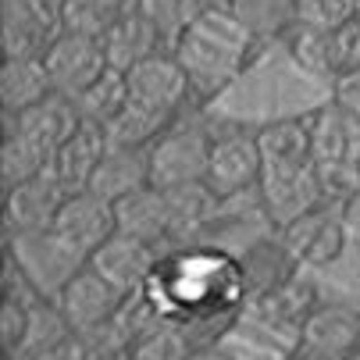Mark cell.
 <instances>
[{
	"mask_svg": "<svg viewBox=\"0 0 360 360\" xmlns=\"http://www.w3.org/2000/svg\"><path fill=\"white\" fill-rule=\"evenodd\" d=\"M257 203H261V214L271 225V232H282L332 200L325 196L318 168H296V172H264L261 186H257Z\"/></svg>",
	"mask_w": 360,
	"mask_h": 360,
	"instance_id": "cell-6",
	"label": "cell"
},
{
	"mask_svg": "<svg viewBox=\"0 0 360 360\" xmlns=\"http://www.w3.org/2000/svg\"><path fill=\"white\" fill-rule=\"evenodd\" d=\"M264 179V158L257 146V132H221L211 146V165H207V186L221 203L257 193Z\"/></svg>",
	"mask_w": 360,
	"mask_h": 360,
	"instance_id": "cell-7",
	"label": "cell"
},
{
	"mask_svg": "<svg viewBox=\"0 0 360 360\" xmlns=\"http://www.w3.org/2000/svg\"><path fill=\"white\" fill-rule=\"evenodd\" d=\"M296 22L311 29H349L356 25V4L353 0H296Z\"/></svg>",
	"mask_w": 360,
	"mask_h": 360,
	"instance_id": "cell-32",
	"label": "cell"
},
{
	"mask_svg": "<svg viewBox=\"0 0 360 360\" xmlns=\"http://www.w3.org/2000/svg\"><path fill=\"white\" fill-rule=\"evenodd\" d=\"M136 8L161 29L168 46H175V39L211 8V0H136Z\"/></svg>",
	"mask_w": 360,
	"mask_h": 360,
	"instance_id": "cell-31",
	"label": "cell"
},
{
	"mask_svg": "<svg viewBox=\"0 0 360 360\" xmlns=\"http://www.w3.org/2000/svg\"><path fill=\"white\" fill-rule=\"evenodd\" d=\"M225 8L253 36V43L285 39L296 25V0H225Z\"/></svg>",
	"mask_w": 360,
	"mask_h": 360,
	"instance_id": "cell-24",
	"label": "cell"
},
{
	"mask_svg": "<svg viewBox=\"0 0 360 360\" xmlns=\"http://www.w3.org/2000/svg\"><path fill=\"white\" fill-rule=\"evenodd\" d=\"M50 168V158L39 150V146H32L18 129H4V146H0V179H4V189H11V186H22V182H29V179H36V175H43Z\"/></svg>",
	"mask_w": 360,
	"mask_h": 360,
	"instance_id": "cell-30",
	"label": "cell"
},
{
	"mask_svg": "<svg viewBox=\"0 0 360 360\" xmlns=\"http://www.w3.org/2000/svg\"><path fill=\"white\" fill-rule=\"evenodd\" d=\"M300 349L314 360H346L360 349V311L349 303L314 307L300 332Z\"/></svg>",
	"mask_w": 360,
	"mask_h": 360,
	"instance_id": "cell-14",
	"label": "cell"
},
{
	"mask_svg": "<svg viewBox=\"0 0 360 360\" xmlns=\"http://www.w3.org/2000/svg\"><path fill=\"white\" fill-rule=\"evenodd\" d=\"M253 36L232 18L229 8H207L179 39H175V58L193 79L196 96L221 93L229 82H236L250 61Z\"/></svg>",
	"mask_w": 360,
	"mask_h": 360,
	"instance_id": "cell-2",
	"label": "cell"
},
{
	"mask_svg": "<svg viewBox=\"0 0 360 360\" xmlns=\"http://www.w3.org/2000/svg\"><path fill=\"white\" fill-rule=\"evenodd\" d=\"M50 232H54L68 250H75L82 261H89V257L118 232L115 203L100 200L89 189L68 193L65 207H61V214H58V221H54V229H50Z\"/></svg>",
	"mask_w": 360,
	"mask_h": 360,
	"instance_id": "cell-12",
	"label": "cell"
},
{
	"mask_svg": "<svg viewBox=\"0 0 360 360\" xmlns=\"http://www.w3.org/2000/svg\"><path fill=\"white\" fill-rule=\"evenodd\" d=\"M257 146L264 158V172H296L314 168V132L311 115L271 118L257 129Z\"/></svg>",
	"mask_w": 360,
	"mask_h": 360,
	"instance_id": "cell-16",
	"label": "cell"
},
{
	"mask_svg": "<svg viewBox=\"0 0 360 360\" xmlns=\"http://www.w3.org/2000/svg\"><path fill=\"white\" fill-rule=\"evenodd\" d=\"M339 207H342V221H346V229H349V239L360 243V189L349 193Z\"/></svg>",
	"mask_w": 360,
	"mask_h": 360,
	"instance_id": "cell-34",
	"label": "cell"
},
{
	"mask_svg": "<svg viewBox=\"0 0 360 360\" xmlns=\"http://www.w3.org/2000/svg\"><path fill=\"white\" fill-rule=\"evenodd\" d=\"M161 261V250L150 246L143 239H132V236H122L115 232L104 246H100L93 257H89V268L104 275L118 292L125 296H139L143 285L150 282L153 268Z\"/></svg>",
	"mask_w": 360,
	"mask_h": 360,
	"instance_id": "cell-13",
	"label": "cell"
},
{
	"mask_svg": "<svg viewBox=\"0 0 360 360\" xmlns=\"http://www.w3.org/2000/svg\"><path fill=\"white\" fill-rule=\"evenodd\" d=\"M356 29H360V22L349 25V29H335V32H328V29H311V25H300V22H296L282 43H285V50H289L292 65H296L303 75L321 79V82L332 86V79H335L339 72H346V68L353 65V58H356Z\"/></svg>",
	"mask_w": 360,
	"mask_h": 360,
	"instance_id": "cell-9",
	"label": "cell"
},
{
	"mask_svg": "<svg viewBox=\"0 0 360 360\" xmlns=\"http://www.w3.org/2000/svg\"><path fill=\"white\" fill-rule=\"evenodd\" d=\"M150 186V150H118L108 146L100 165L89 175V193H96L100 200L118 203L125 196H132L136 189Z\"/></svg>",
	"mask_w": 360,
	"mask_h": 360,
	"instance_id": "cell-21",
	"label": "cell"
},
{
	"mask_svg": "<svg viewBox=\"0 0 360 360\" xmlns=\"http://www.w3.org/2000/svg\"><path fill=\"white\" fill-rule=\"evenodd\" d=\"M278 236L292 250L300 268H328V264H335L342 257V250H346V243H349V229L342 221L339 203H321V207H314L311 214L292 221L289 229H282Z\"/></svg>",
	"mask_w": 360,
	"mask_h": 360,
	"instance_id": "cell-10",
	"label": "cell"
},
{
	"mask_svg": "<svg viewBox=\"0 0 360 360\" xmlns=\"http://www.w3.org/2000/svg\"><path fill=\"white\" fill-rule=\"evenodd\" d=\"M139 296L153 307V314L179 325L186 335L196 325L236 321V314L250 303L239 257L221 246H203V243L161 253L158 268H153ZM218 328L225 332V325Z\"/></svg>",
	"mask_w": 360,
	"mask_h": 360,
	"instance_id": "cell-1",
	"label": "cell"
},
{
	"mask_svg": "<svg viewBox=\"0 0 360 360\" xmlns=\"http://www.w3.org/2000/svg\"><path fill=\"white\" fill-rule=\"evenodd\" d=\"M43 61H46L50 82H54V93L72 96V100L82 89H89L100 75L111 68L100 39L79 36V32H61V29L54 32V39L46 43Z\"/></svg>",
	"mask_w": 360,
	"mask_h": 360,
	"instance_id": "cell-8",
	"label": "cell"
},
{
	"mask_svg": "<svg viewBox=\"0 0 360 360\" xmlns=\"http://www.w3.org/2000/svg\"><path fill=\"white\" fill-rule=\"evenodd\" d=\"M75 108L82 115L86 125H100L104 129L108 122H115L125 108H129V82H125V72H115L108 68L89 89H82L75 96Z\"/></svg>",
	"mask_w": 360,
	"mask_h": 360,
	"instance_id": "cell-29",
	"label": "cell"
},
{
	"mask_svg": "<svg viewBox=\"0 0 360 360\" xmlns=\"http://www.w3.org/2000/svg\"><path fill=\"white\" fill-rule=\"evenodd\" d=\"M136 8V0H58V29L104 39V32Z\"/></svg>",
	"mask_w": 360,
	"mask_h": 360,
	"instance_id": "cell-25",
	"label": "cell"
},
{
	"mask_svg": "<svg viewBox=\"0 0 360 360\" xmlns=\"http://www.w3.org/2000/svg\"><path fill=\"white\" fill-rule=\"evenodd\" d=\"M108 150V139H104V129L100 125H86L54 153V161H50V172L58 175V182L68 189V193H82L89 186V175L93 168L100 165Z\"/></svg>",
	"mask_w": 360,
	"mask_h": 360,
	"instance_id": "cell-22",
	"label": "cell"
},
{
	"mask_svg": "<svg viewBox=\"0 0 360 360\" xmlns=\"http://www.w3.org/2000/svg\"><path fill=\"white\" fill-rule=\"evenodd\" d=\"M214 136L203 125H172L150 146V182L161 189L207 182Z\"/></svg>",
	"mask_w": 360,
	"mask_h": 360,
	"instance_id": "cell-3",
	"label": "cell"
},
{
	"mask_svg": "<svg viewBox=\"0 0 360 360\" xmlns=\"http://www.w3.org/2000/svg\"><path fill=\"white\" fill-rule=\"evenodd\" d=\"M186 360H236V356H232V353H225L218 342H211V346H196Z\"/></svg>",
	"mask_w": 360,
	"mask_h": 360,
	"instance_id": "cell-35",
	"label": "cell"
},
{
	"mask_svg": "<svg viewBox=\"0 0 360 360\" xmlns=\"http://www.w3.org/2000/svg\"><path fill=\"white\" fill-rule=\"evenodd\" d=\"M8 122H11V129H18L32 146H39L50 161H54V153L82 129V115H79V108H75V100L72 96H61V93H54V96H46L43 104H36V108H29L25 115H4Z\"/></svg>",
	"mask_w": 360,
	"mask_h": 360,
	"instance_id": "cell-17",
	"label": "cell"
},
{
	"mask_svg": "<svg viewBox=\"0 0 360 360\" xmlns=\"http://www.w3.org/2000/svg\"><path fill=\"white\" fill-rule=\"evenodd\" d=\"M129 82V100L146 111H158L165 118H179L182 108L196 96L189 72L182 68V61L175 58V50H161V54L146 58L143 65H136L132 72H125Z\"/></svg>",
	"mask_w": 360,
	"mask_h": 360,
	"instance_id": "cell-5",
	"label": "cell"
},
{
	"mask_svg": "<svg viewBox=\"0 0 360 360\" xmlns=\"http://www.w3.org/2000/svg\"><path fill=\"white\" fill-rule=\"evenodd\" d=\"M68 200V189L58 182L54 172H43L22 186L4 189V225L8 236H39L50 232Z\"/></svg>",
	"mask_w": 360,
	"mask_h": 360,
	"instance_id": "cell-11",
	"label": "cell"
},
{
	"mask_svg": "<svg viewBox=\"0 0 360 360\" xmlns=\"http://www.w3.org/2000/svg\"><path fill=\"white\" fill-rule=\"evenodd\" d=\"M104 54H108V65L115 72H132L136 65H143L146 58L161 54V50H172L168 39L161 36V29L153 25L139 8L125 11L108 32H104Z\"/></svg>",
	"mask_w": 360,
	"mask_h": 360,
	"instance_id": "cell-19",
	"label": "cell"
},
{
	"mask_svg": "<svg viewBox=\"0 0 360 360\" xmlns=\"http://www.w3.org/2000/svg\"><path fill=\"white\" fill-rule=\"evenodd\" d=\"M165 193H168V207H172L175 239L196 236V232H203V229H207V225L218 218L221 200L214 196V189H211L207 182L175 186V189H165Z\"/></svg>",
	"mask_w": 360,
	"mask_h": 360,
	"instance_id": "cell-26",
	"label": "cell"
},
{
	"mask_svg": "<svg viewBox=\"0 0 360 360\" xmlns=\"http://www.w3.org/2000/svg\"><path fill=\"white\" fill-rule=\"evenodd\" d=\"M353 4H356V18H360V0H353Z\"/></svg>",
	"mask_w": 360,
	"mask_h": 360,
	"instance_id": "cell-37",
	"label": "cell"
},
{
	"mask_svg": "<svg viewBox=\"0 0 360 360\" xmlns=\"http://www.w3.org/2000/svg\"><path fill=\"white\" fill-rule=\"evenodd\" d=\"M125 292H118L104 275L100 271H93L89 268V261H86V268H79L72 278H68V285L58 292V311L65 314V321H68V328H72V335H93V332H104L108 325H115L118 321V314H122V307H125Z\"/></svg>",
	"mask_w": 360,
	"mask_h": 360,
	"instance_id": "cell-4",
	"label": "cell"
},
{
	"mask_svg": "<svg viewBox=\"0 0 360 360\" xmlns=\"http://www.w3.org/2000/svg\"><path fill=\"white\" fill-rule=\"evenodd\" d=\"M311 132H314V168L339 161L349 153L360 139V122L346 118L335 104H325L321 111L311 115Z\"/></svg>",
	"mask_w": 360,
	"mask_h": 360,
	"instance_id": "cell-28",
	"label": "cell"
},
{
	"mask_svg": "<svg viewBox=\"0 0 360 360\" xmlns=\"http://www.w3.org/2000/svg\"><path fill=\"white\" fill-rule=\"evenodd\" d=\"M239 268H243V282H246V300L250 303L264 300L268 292H275L278 285H285L289 278H296L303 271L278 232L253 239L239 253Z\"/></svg>",
	"mask_w": 360,
	"mask_h": 360,
	"instance_id": "cell-15",
	"label": "cell"
},
{
	"mask_svg": "<svg viewBox=\"0 0 360 360\" xmlns=\"http://www.w3.org/2000/svg\"><path fill=\"white\" fill-rule=\"evenodd\" d=\"M346 360H360V349H353V353H349V356H346Z\"/></svg>",
	"mask_w": 360,
	"mask_h": 360,
	"instance_id": "cell-36",
	"label": "cell"
},
{
	"mask_svg": "<svg viewBox=\"0 0 360 360\" xmlns=\"http://www.w3.org/2000/svg\"><path fill=\"white\" fill-rule=\"evenodd\" d=\"M314 307H318V303H314V282L303 278V271H300L296 278H289L285 285H278V289L268 292L264 300H257L253 311L261 314L271 328L292 332V335L300 339V332H303V325H307V318H311Z\"/></svg>",
	"mask_w": 360,
	"mask_h": 360,
	"instance_id": "cell-23",
	"label": "cell"
},
{
	"mask_svg": "<svg viewBox=\"0 0 360 360\" xmlns=\"http://www.w3.org/2000/svg\"><path fill=\"white\" fill-rule=\"evenodd\" d=\"M115 221H118V232L122 236L143 239V243L158 246V250H161V243H172L175 239L168 193L161 186H153V182L115 203Z\"/></svg>",
	"mask_w": 360,
	"mask_h": 360,
	"instance_id": "cell-18",
	"label": "cell"
},
{
	"mask_svg": "<svg viewBox=\"0 0 360 360\" xmlns=\"http://www.w3.org/2000/svg\"><path fill=\"white\" fill-rule=\"evenodd\" d=\"M172 125H175L172 118H165L158 111H146L129 100V108L115 122L104 125V139H108V146H118V150H150Z\"/></svg>",
	"mask_w": 360,
	"mask_h": 360,
	"instance_id": "cell-27",
	"label": "cell"
},
{
	"mask_svg": "<svg viewBox=\"0 0 360 360\" xmlns=\"http://www.w3.org/2000/svg\"><path fill=\"white\" fill-rule=\"evenodd\" d=\"M46 96H54L43 54H4L0 65V108L4 115H25L29 108L43 104Z\"/></svg>",
	"mask_w": 360,
	"mask_h": 360,
	"instance_id": "cell-20",
	"label": "cell"
},
{
	"mask_svg": "<svg viewBox=\"0 0 360 360\" xmlns=\"http://www.w3.org/2000/svg\"><path fill=\"white\" fill-rule=\"evenodd\" d=\"M328 104H335L346 118L360 122V65H349L346 72H339L332 79V100Z\"/></svg>",
	"mask_w": 360,
	"mask_h": 360,
	"instance_id": "cell-33",
	"label": "cell"
}]
</instances>
